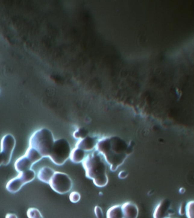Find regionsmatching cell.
Returning a JSON list of instances; mask_svg holds the SVG:
<instances>
[{
  "mask_svg": "<svg viewBox=\"0 0 194 218\" xmlns=\"http://www.w3.org/2000/svg\"><path fill=\"white\" fill-rule=\"evenodd\" d=\"M96 150L103 156L112 172L117 171L132 150L126 141L117 136L98 140Z\"/></svg>",
  "mask_w": 194,
  "mask_h": 218,
  "instance_id": "cell-1",
  "label": "cell"
},
{
  "mask_svg": "<svg viewBox=\"0 0 194 218\" xmlns=\"http://www.w3.org/2000/svg\"><path fill=\"white\" fill-rule=\"evenodd\" d=\"M82 164L86 177L92 179L96 186L103 188L107 185L108 182L107 166L98 152L96 150L86 156Z\"/></svg>",
  "mask_w": 194,
  "mask_h": 218,
  "instance_id": "cell-2",
  "label": "cell"
},
{
  "mask_svg": "<svg viewBox=\"0 0 194 218\" xmlns=\"http://www.w3.org/2000/svg\"><path fill=\"white\" fill-rule=\"evenodd\" d=\"M52 131L42 128L35 131L29 139V147L37 150L43 157H48L55 142Z\"/></svg>",
  "mask_w": 194,
  "mask_h": 218,
  "instance_id": "cell-3",
  "label": "cell"
},
{
  "mask_svg": "<svg viewBox=\"0 0 194 218\" xmlns=\"http://www.w3.org/2000/svg\"><path fill=\"white\" fill-rule=\"evenodd\" d=\"M71 151L70 145L67 139H58L55 141L48 158L55 165H63L69 158Z\"/></svg>",
  "mask_w": 194,
  "mask_h": 218,
  "instance_id": "cell-4",
  "label": "cell"
},
{
  "mask_svg": "<svg viewBox=\"0 0 194 218\" xmlns=\"http://www.w3.org/2000/svg\"><path fill=\"white\" fill-rule=\"evenodd\" d=\"M49 185L54 191L60 194L68 193L73 186L70 177L67 174L60 172H55Z\"/></svg>",
  "mask_w": 194,
  "mask_h": 218,
  "instance_id": "cell-5",
  "label": "cell"
},
{
  "mask_svg": "<svg viewBox=\"0 0 194 218\" xmlns=\"http://www.w3.org/2000/svg\"><path fill=\"white\" fill-rule=\"evenodd\" d=\"M16 145V141L14 136L8 134L2 137L0 142V151L4 156V165H8L10 164L11 160L13 153Z\"/></svg>",
  "mask_w": 194,
  "mask_h": 218,
  "instance_id": "cell-6",
  "label": "cell"
},
{
  "mask_svg": "<svg viewBox=\"0 0 194 218\" xmlns=\"http://www.w3.org/2000/svg\"><path fill=\"white\" fill-rule=\"evenodd\" d=\"M171 202L169 199H162L157 205L154 210L153 218H167L171 210Z\"/></svg>",
  "mask_w": 194,
  "mask_h": 218,
  "instance_id": "cell-7",
  "label": "cell"
},
{
  "mask_svg": "<svg viewBox=\"0 0 194 218\" xmlns=\"http://www.w3.org/2000/svg\"><path fill=\"white\" fill-rule=\"evenodd\" d=\"M98 141L96 137L87 136L85 138L78 141L76 147L79 148L85 152L91 151L96 147Z\"/></svg>",
  "mask_w": 194,
  "mask_h": 218,
  "instance_id": "cell-8",
  "label": "cell"
},
{
  "mask_svg": "<svg viewBox=\"0 0 194 218\" xmlns=\"http://www.w3.org/2000/svg\"><path fill=\"white\" fill-rule=\"evenodd\" d=\"M123 218H137L139 208L132 202H126L121 205Z\"/></svg>",
  "mask_w": 194,
  "mask_h": 218,
  "instance_id": "cell-9",
  "label": "cell"
},
{
  "mask_svg": "<svg viewBox=\"0 0 194 218\" xmlns=\"http://www.w3.org/2000/svg\"><path fill=\"white\" fill-rule=\"evenodd\" d=\"M26 185L24 181L18 174L15 177L10 179L6 184V189L11 193H15L20 191Z\"/></svg>",
  "mask_w": 194,
  "mask_h": 218,
  "instance_id": "cell-10",
  "label": "cell"
},
{
  "mask_svg": "<svg viewBox=\"0 0 194 218\" xmlns=\"http://www.w3.org/2000/svg\"><path fill=\"white\" fill-rule=\"evenodd\" d=\"M33 165L34 164L29 159H28L26 156L23 155L16 160L14 166L15 170L19 173L27 170L31 169Z\"/></svg>",
  "mask_w": 194,
  "mask_h": 218,
  "instance_id": "cell-11",
  "label": "cell"
},
{
  "mask_svg": "<svg viewBox=\"0 0 194 218\" xmlns=\"http://www.w3.org/2000/svg\"><path fill=\"white\" fill-rule=\"evenodd\" d=\"M55 173V171L51 168L48 166H43L38 171L37 178L44 183L49 184Z\"/></svg>",
  "mask_w": 194,
  "mask_h": 218,
  "instance_id": "cell-12",
  "label": "cell"
},
{
  "mask_svg": "<svg viewBox=\"0 0 194 218\" xmlns=\"http://www.w3.org/2000/svg\"><path fill=\"white\" fill-rule=\"evenodd\" d=\"M85 157H86L85 152L77 147H75L74 148H73L71 151L69 157L71 161L75 164L83 163Z\"/></svg>",
  "mask_w": 194,
  "mask_h": 218,
  "instance_id": "cell-13",
  "label": "cell"
},
{
  "mask_svg": "<svg viewBox=\"0 0 194 218\" xmlns=\"http://www.w3.org/2000/svg\"><path fill=\"white\" fill-rule=\"evenodd\" d=\"M24 155L26 156L29 159L34 165L43 158L37 150L30 147H29L26 151Z\"/></svg>",
  "mask_w": 194,
  "mask_h": 218,
  "instance_id": "cell-14",
  "label": "cell"
},
{
  "mask_svg": "<svg viewBox=\"0 0 194 218\" xmlns=\"http://www.w3.org/2000/svg\"><path fill=\"white\" fill-rule=\"evenodd\" d=\"M106 218H123V214L120 205H115L108 208Z\"/></svg>",
  "mask_w": 194,
  "mask_h": 218,
  "instance_id": "cell-15",
  "label": "cell"
},
{
  "mask_svg": "<svg viewBox=\"0 0 194 218\" xmlns=\"http://www.w3.org/2000/svg\"><path fill=\"white\" fill-rule=\"evenodd\" d=\"M22 179L24 181L26 184L32 182L36 177V173L34 170H27L23 172H20L18 173Z\"/></svg>",
  "mask_w": 194,
  "mask_h": 218,
  "instance_id": "cell-16",
  "label": "cell"
},
{
  "mask_svg": "<svg viewBox=\"0 0 194 218\" xmlns=\"http://www.w3.org/2000/svg\"><path fill=\"white\" fill-rule=\"evenodd\" d=\"M88 134H89V131H87L86 129L83 127H81L78 128L76 131L74 132L73 137L76 139L80 141L85 138L88 136Z\"/></svg>",
  "mask_w": 194,
  "mask_h": 218,
  "instance_id": "cell-17",
  "label": "cell"
},
{
  "mask_svg": "<svg viewBox=\"0 0 194 218\" xmlns=\"http://www.w3.org/2000/svg\"><path fill=\"white\" fill-rule=\"evenodd\" d=\"M185 215L187 218H194V200L186 204Z\"/></svg>",
  "mask_w": 194,
  "mask_h": 218,
  "instance_id": "cell-18",
  "label": "cell"
},
{
  "mask_svg": "<svg viewBox=\"0 0 194 218\" xmlns=\"http://www.w3.org/2000/svg\"><path fill=\"white\" fill-rule=\"evenodd\" d=\"M27 216L28 218H44L39 210L34 207L29 208L27 210Z\"/></svg>",
  "mask_w": 194,
  "mask_h": 218,
  "instance_id": "cell-19",
  "label": "cell"
},
{
  "mask_svg": "<svg viewBox=\"0 0 194 218\" xmlns=\"http://www.w3.org/2000/svg\"><path fill=\"white\" fill-rule=\"evenodd\" d=\"M81 199V195L77 191H72L69 195V199L72 203H77Z\"/></svg>",
  "mask_w": 194,
  "mask_h": 218,
  "instance_id": "cell-20",
  "label": "cell"
},
{
  "mask_svg": "<svg viewBox=\"0 0 194 218\" xmlns=\"http://www.w3.org/2000/svg\"><path fill=\"white\" fill-rule=\"evenodd\" d=\"M94 213L97 218H103V213L102 208L98 206H96L94 207Z\"/></svg>",
  "mask_w": 194,
  "mask_h": 218,
  "instance_id": "cell-21",
  "label": "cell"
},
{
  "mask_svg": "<svg viewBox=\"0 0 194 218\" xmlns=\"http://www.w3.org/2000/svg\"><path fill=\"white\" fill-rule=\"evenodd\" d=\"M186 203H182L180 205L179 208V213L180 215H184L186 213Z\"/></svg>",
  "mask_w": 194,
  "mask_h": 218,
  "instance_id": "cell-22",
  "label": "cell"
},
{
  "mask_svg": "<svg viewBox=\"0 0 194 218\" xmlns=\"http://www.w3.org/2000/svg\"><path fill=\"white\" fill-rule=\"evenodd\" d=\"M128 175V173L126 170H122L118 174V177L120 179H124L127 177Z\"/></svg>",
  "mask_w": 194,
  "mask_h": 218,
  "instance_id": "cell-23",
  "label": "cell"
},
{
  "mask_svg": "<svg viewBox=\"0 0 194 218\" xmlns=\"http://www.w3.org/2000/svg\"><path fill=\"white\" fill-rule=\"evenodd\" d=\"M5 218H18L17 215L15 213H8L6 216H5Z\"/></svg>",
  "mask_w": 194,
  "mask_h": 218,
  "instance_id": "cell-24",
  "label": "cell"
},
{
  "mask_svg": "<svg viewBox=\"0 0 194 218\" xmlns=\"http://www.w3.org/2000/svg\"><path fill=\"white\" fill-rule=\"evenodd\" d=\"M4 156L3 155V154L0 151V166L2 165H4Z\"/></svg>",
  "mask_w": 194,
  "mask_h": 218,
  "instance_id": "cell-25",
  "label": "cell"
},
{
  "mask_svg": "<svg viewBox=\"0 0 194 218\" xmlns=\"http://www.w3.org/2000/svg\"><path fill=\"white\" fill-rule=\"evenodd\" d=\"M170 218V217H168V218Z\"/></svg>",
  "mask_w": 194,
  "mask_h": 218,
  "instance_id": "cell-26",
  "label": "cell"
}]
</instances>
